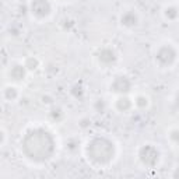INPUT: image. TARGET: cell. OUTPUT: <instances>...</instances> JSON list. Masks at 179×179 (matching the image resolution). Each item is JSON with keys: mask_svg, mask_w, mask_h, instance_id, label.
<instances>
[{"mask_svg": "<svg viewBox=\"0 0 179 179\" xmlns=\"http://www.w3.org/2000/svg\"><path fill=\"white\" fill-rule=\"evenodd\" d=\"M122 24H125V25H133V24H136V16H134V14H132V13H127V14H125V16L122 17Z\"/></svg>", "mask_w": 179, "mask_h": 179, "instance_id": "6da1fadb", "label": "cell"}, {"mask_svg": "<svg viewBox=\"0 0 179 179\" xmlns=\"http://www.w3.org/2000/svg\"><path fill=\"white\" fill-rule=\"evenodd\" d=\"M32 9H34V10H32V13H35V14H39V11H38V9H37V7H32ZM39 10H42V11H43V16H45V14H48V11H49V6H48V4H46V6L41 7Z\"/></svg>", "mask_w": 179, "mask_h": 179, "instance_id": "7a4b0ae2", "label": "cell"}]
</instances>
